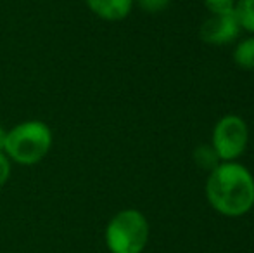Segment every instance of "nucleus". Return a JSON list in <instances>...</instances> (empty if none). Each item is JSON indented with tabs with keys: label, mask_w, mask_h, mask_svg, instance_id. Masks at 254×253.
<instances>
[{
	"label": "nucleus",
	"mask_w": 254,
	"mask_h": 253,
	"mask_svg": "<svg viewBox=\"0 0 254 253\" xmlns=\"http://www.w3.org/2000/svg\"><path fill=\"white\" fill-rule=\"evenodd\" d=\"M209 144L221 162H239L249 146L248 122L234 113L221 116L214 123Z\"/></svg>",
	"instance_id": "nucleus-4"
},
{
	"label": "nucleus",
	"mask_w": 254,
	"mask_h": 253,
	"mask_svg": "<svg viewBox=\"0 0 254 253\" xmlns=\"http://www.w3.org/2000/svg\"><path fill=\"white\" fill-rule=\"evenodd\" d=\"M10 170H12V162L7 158L3 151H0V189L7 184L10 177Z\"/></svg>",
	"instance_id": "nucleus-12"
},
{
	"label": "nucleus",
	"mask_w": 254,
	"mask_h": 253,
	"mask_svg": "<svg viewBox=\"0 0 254 253\" xmlns=\"http://www.w3.org/2000/svg\"><path fill=\"white\" fill-rule=\"evenodd\" d=\"M171 0H135V5L147 14H159L170 7Z\"/></svg>",
	"instance_id": "nucleus-11"
},
{
	"label": "nucleus",
	"mask_w": 254,
	"mask_h": 253,
	"mask_svg": "<svg viewBox=\"0 0 254 253\" xmlns=\"http://www.w3.org/2000/svg\"><path fill=\"white\" fill-rule=\"evenodd\" d=\"M149 220L137 208H125L114 213L104 231L109 253H142L149 243Z\"/></svg>",
	"instance_id": "nucleus-3"
},
{
	"label": "nucleus",
	"mask_w": 254,
	"mask_h": 253,
	"mask_svg": "<svg viewBox=\"0 0 254 253\" xmlns=\"http://www.w3.org/2000/svg\"><path fill=\"white\" fill-rule=\"evenodd\" d=\"M234 14L241 24V30L254 35V0H235Z\"/></svg>",
	"instance_id": "nucleus-8"
},
{
	"label": "nucleus",
	"mask_w": 254,
	"mask_h": 253,
	"mask_svg": "<svg viewBox=\"0 0 254 253\" xmlns=\"http://www.w3.org/2000/svg\"><path fill=\"white\" fill-rule=\"evenodd\" d=\"M54 144L52 128L42 120H26L7 130L3 153L12 163L31 167L40 163Z\"/></svg>",
	"instance_id": "nucleus-2"
},
{
	"label": "nucleus",
	"mask_w": 254,
	"mask_h": 253,
	"mask_svg": "<svg viewBox=\"0 0 254 253\" xmlns=\"http://www.w3.org/2000/svg\"><path fill=\"white\" fill-rule=\"evenodd\" d=\"M202 3L211 16L234 14L235 9V0H202Z\"/></svg>",
	"instance_id": "nucleus-10"
},
{
	"label": "nucleus",
	"mask_w": 254,
	"mask_h": 253,
	"mask_svg": "<svg viewBox=\"0 0 254 253\" xmlns=\"http://www.w3.org/2000/svg\"><path fill=\"white\" fill-rule=\"evenodd\" d=\"M241 24L235 14L225 16H209L199 28V37L204 44L213 47L232 45L241 38Z\"/></svg>",
	"instance_id": "nucleus-5"
},
{
	"label": "nucleus",
	"mask_w": 254,
	"mask_h": 253,
	"mask_svg": "<svg viewBox=\"0 0 254 253\" xmlns=\"http://www.w3.org/2000/svg\"><path fill=\"white\" fill-rule=\"evenodd\" d=\"M85 5L99 19L118 23L130 16L135 7V0H85Z\"/></svg>",
	"instance_id": "nucleus-6"
},
{
	"label": "nucleus",
	"mask_w": 254,
	"mask_h": 253,
	"mask_svg": "<svg viewBox=\"0 0 254 253\" xmlns=\"http://www.w3.org/2000/svg\"><path fill=\"white\" fill-rule=\"evenodd\" d=\"M204 192L214 212L239 219L254 208V175L241 162H220L207 173Z\"/></svg>",
	"instance_id": "nucleus-1"
},
{
	"label": "nucleus",
	"mask_w": 254,
	"mask_h": 253,
	"mask_svg": "<svg viewBox=\"0 0 254 253\" xmlns=\"http://www.w3.org/2000/svg\"><path fill=\"white\" fill-rule=\"evenodd\" d=\"M5 137H7V128L0 125V151H3V146H5Z\"/></svg>",
	"instance_id": "nucleus-13"
},
{
	"label": "nucleus",
	"mask_w": 254,
	"mask_h": 253,
	"mask_svg": "<svg viewBox=\"0 0 254 253\" xmlns=\"http://www.w3.org/2000/svg\"><path fill=\"white\" fill-rule=\"evenodd\" d=\"M192 156H194L195 167H197V169H201V170H206L207 173H209L211 170H213L214 167L221 162V160L218 158L216 151H214L211 144L197 146V148L194 149V155H192Z\"/></svg>",
	"instance_id": "nucleus-9"
},
{
	"label": "nucleus",
	"mask_w": 254,
	"mask_h": 253,
	"mask_svg": "<svg viewBox=\"0 0 254 253\" xmlns=\"http://www.w3.org/2000/svg\"><path fill=\"white\" fill-rule=\"evenodd\" d=\"M235 66L244 71H254V35L246 38H239L235 42L234 52H232Z\"/></svg>",
	"instance_id": "nucleus-7"
}]
</instances>
